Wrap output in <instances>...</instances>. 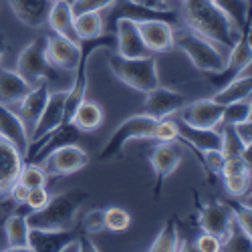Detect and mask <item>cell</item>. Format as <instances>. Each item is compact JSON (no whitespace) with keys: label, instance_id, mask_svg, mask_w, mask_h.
Listing matches in <instances>:
<instances>
[{"label":"cell","instance_id":"d6a6232c","mask_svg":"<svg viewBox=\"0 0 252 252\" xmlns=\"http://www.w3.org/2000/svg\"><path fill=\"white\" fill-rule=\"evenodd\" d=\"M18 182L25 184L29 190H32V188H45L49 182V174L43 167H38L34 161H27L18 174Z\"/></svg>","mask_w":252,"mask_h":252},{"label":"cell","instance_id":"9a60e30c","mask_svg":"<svg viewBox=\"0 0 252 252\" xmlns=\"http://www.w3.org/2000/svg\"><path fill=\"white\" fill-rule=\"evenodd\" d=\"M200 228L204 232H210L218 236L220 240L226 238V234L230 232V226H232V212H230L228 204L222 202H210L206 206H200Z\"/></svg>","mask_w":252,"mask_h":252},{"label":"cell","instance_id":"7a4b0ae2","mask_svg":"<svg viewBox=\"0 0 252 252\" xmlns=\"http://www.w3.org/2000/svg\"><path fill=\"white\" fill-rule=\"evenodd\" d=\"M89 200L87 190H69L57 196H51L47 206L27 214V222L31 228H45V230H71L75 226V218L79 208Z\"/></svg>","mask_w":252,"mask_h":252},{"label":"cell","instance_id":"b9f144b4","mask_svg":"<svg viewBox=\"0 0 252 252\" xmlns=\"http://www.w3.org/2000/svg\"><path fill=\"white\" fill-rule=\"evenodd\" d=\"M196 250L198 252H220L222 250V240L214 234H210V232H204L196 240Z\"/></svg>","mask_w":252,"mask_h":252},{"label":"cell","instance_id":"5b68a950","mask_svg":"<svg viewBox=\"0 0 252 252\" xmlns=\"http://www.w3.org/2000/svg\"><path fill=\"white\" fill-rule=\"evenodd\" d=\"M45 43H47V36L34 38L29 47H25L20 51L18 61H16V73L32 87L38 85L40 81H55L57 79V71L47 59Z\"/></svg>","mask_w":252,"mask_h":252},{"label":"cell","instance_id":"7bdbcfd3","mask_svg":"<svg viewBox=\"0 0 252 252\" xmlns=\"http://www.w3.org/2000/svg\"><path fill=\"white\" fill-rule=\"evenodd\" d=\"M202 163L204 167L210 172V174H220V167L224 163V156L220 150H214V152H204L202 154Z\"/></svg>","mask_w":252,"mask_h":252},{"label":"cell","instance_id":"4dcf8cb0","mask_svg":"<svg viewBox=\"0 0 252 252\" xmlns=\"http://www.w3.org/2000/svg\"><path fill=\"white\" fill-rule=\"evenodd\" d=\"M250 117H252V103H250V97H248V99H242V101H236V103L224 105L220 125H236V123L246 121Z\"/></svg>","mask_w":252,"mask_h":252},{"label":"cell","instance_id":"277c9868","mask_svg":"<svg viewBox=\"0 0 252 252\" xmlns=\"http://www.w3.org/2000/svg\"><path fill=\"white\" fill-rule=\"evenodd\" d=\"M107 65L113 75L135 91L148 93L159 85L158 61L154 55L148 57H121L119 53H107Z\"/></svg>","mask_w":252,"mask_h":252},{"label":"cell","instance_id":"e575fe53","mask_svg":"<svg viewBox=\"0 0 252 252\" xmlns=\"http://www.w3.org/2000/svg\"><path fill=\"white\" fill-rule=\"evenodd\" d=\"M230 212H232V220L236 222V226L246 232L248 236H252V210H250V204H236V202H230L228 204Z\"/></svg>","mask_w":252,"mask_h":252},{"label":"cell","instance_id":"8992f818","mask_svg":"<svg viewBox=\"0 0 252 252\" xmlns=\"http://www.w3.org/2000/svg\"><path fill=\"white\" fill-rule=\"evenodd\" d=\"M158 119L150 117L148 113H137L125 119L119 127L113 131V135L109 137V141L105 143V148L99 154V159H111L115 158L125 145L133 139H152L154 137V129H156Z\"/></svg>","mask_w":252,"mask_h":252},{"label":"cell","instance_id":"9c48e42d","mask_svg":"<svg viewBox=\"0 0 252 252\" xmlns=\"http://www.w3.org/2000/svg\"><path fill=\"white\" fill-rule=\"evenodd\" d=\"M45 167H47V174L51 176H69L75 174L79 170H83L87 163H89V156L87 152L79 148L75 143H67V145H61L55 152H51L45 159Z\"/></svg>","mask_w":252,"mask_h":252},{"label":"cell","instance_id":"1f68e13d","mask_svg":"<svg viewBox=\"0 0 252 252\" xmlns=\"http://www.w3.org/2000/svg\"><path fill=\"white\" fill-rule=\"evenodd\" d=\"M103 224H105V230H109V232H125L131 226V216L127 210H123L119 206H111L103 210Z\"/></svg>","mask_w":252,"mask_h":252},{"label":"cell","instance_id":"3957f363","mask_svg":"<svg viewBox=\"0 0 252 252\" xmlns=\"http://www.w3.org/2000/svg\"><path fill=\"white\" fill-rule=\"evenodd\" d=\"M172 40H174V47H178L188 59H190L192 65L198 71H202V73L222 71L224 63H226V55H222V51L212 43V40H208L206 36L198 34L190 27L180 25L178 29H174Z\"/></svg>","mask_w":252,"mask_h":252},{"label":"cell","instance_id":"8fae6325","mask_svg":"<svg viewBox=\"0 0 252 252\" xmlns=\"http://www.w3.org/2000/svg\"><path fill=\"white\" fill-rule=\"evenodd\" d=\"M45 51H47V59L55 69H63V71H75L81 59V43L61 36V34H51L47 36L45 43Z\"/></svg>","mask_w":252,"mask_h":252},{"label":"cell","instance_id":"d4e9b609","mask_svg":"<svg viewBox=\"0 0 252 252\" xmlns=\"http://www.w3.org/2000/svg\"><path fill=\"white\" fill-rule=\"evenodd\" d=\"M250 67L236 79H232L230 83L222 89L216 91V95L212 97L216 103L220 105H228V103H236V101H242V99H248L250 97V91H252V79H250Z\"/></svg>","mask_w":252,"mask_h":252},{"label":"cell","instance_id":"ba28073f","mask_svg":"<svg viewBox=\"0 0 252 252\" xmlns=\"http://www.w3.org/2000/svg\"><path fill=\"white\" fill-rule=\"evenodd\" d=\"M182 159H184V150L178 145V141H159L150 152V163L156 172V196L161 194L163 182L178 170Z\"/></svg>","mask_w":252,"mask_h":252},{"label":"cell","instance_id":"e0dca14e","mask_svg":"<svg viewBox=\"0 0 252 252\" xmlns=\"http://www.w3.org/2000/svg\"><path fill=\"white\" fill-rule=\"evenodd\" d=\"M0 137L10 141L20 154L27 156L31 145L29 131L25 127V123L20 121V117L16 115V111L4 103H0Z\"/></svg>","mask_w":252,"mask_h":252},{"label":"cell","instance_id":"f1b7e54d","mask_svg":"<svg viewBox=\"0 0 252 252\" xmlns=\"http://www.w3.org/2000/svg\"><path fill=\"white\" fill-rule=\"evenodd\" d=\"M214 4L230 16L240 32L250 27V0H214Z\"/></svg>","mask_w":252,"mask_h":252},{"label":"cell","instance_id":"60d3db41","mask_svg":"<svg viewBox=\"0 0 252 252\" xmlns=\"http://www.w3.org/2000/svg\"><path fill=\"white\" fill-rule=\"evenodd\" d=\"M83 230L85 234H97V232H103L105 230V224H103V210H91L87 212V216L83 218Z\"/></svg>","mask_w":252,"mask_h":252},{"label":"cell","instance_id":"484cf974","mask_svg":"<svg viewBox=\"0 0 252 252\" xmlns=\"http://www.w3.org/2000/svg\"><path fill=\"white\" fill-rule=\"evenodd\" d=\"M71 123L81 131V133H87V131H93L97 129L99 125L103 123V107L95 101H89V99H83L79 103V107L75 109L73 117H71Z\"/></svg>","mask_w":252,"mask_h":252},{"label":"cell","instance_id":"ee69618b","mask_svg":"<svg viewBox=\"0 0 252 252\" xmlns=\"http://www.w3.org/2000/svg\"><path fill=\"white\" fill-rule=\"evenodd\" d=\"M234 127V131H236V135L240 137V141L246 145V148H250L252 145V121L250 119H246V121H240V123H236V125H232Z\"/></svg>","mask_w":252,"mask_h":252},{"label":"cell","instance_id":"8d00e7d4","mask_svg":"<svg viewBox=\"0 0 252 252\" xmlns=\"http://www.w3.org/2000/svg\"><path fill=\"white\" fill-rule=\"evenodd\" d=\"M117 0H71V8L73 14H81V12H103L109 10V6H113Z\"/></svg>","mask_w":252,"mask_h":252},{"label":"cell","instance_id":"ac0fdd59","mask_svg":"<svg viewBox=\"0 0 252 252\" xmlns=\"http://www.w3.org/2000/svg\"><path fill=\"white\" fill-rule=\"evenodd\" d=\"M220 127V125H218ZM202 129V127H192L184 121H178V141L182 139L184 143L192 145L198 156H202L204 152H214L222 148V129Z\"/></svg>","mask_w":252,"mask_h":252},{"label":"cell","instance_id":"30bf717a","mask_svg":"<svg viewBox=\"0 0 252 252\" xmlns=\"http://www.w3.org/2000/svg\"><path fill=\"white\" fill-rule=\"evenodd\" d=\"M113 32H115V53H119L121 57H129V59H135V57H148V55H154L150 53V49L145 47L143 38L139 34V29H137V20L133 18H119L115 20V27H113Z\"/></svg>","mask_w":252,"mask_h":252},{"label":"cell","instance_id":"7dc6e473","mask_svg":"<svg viewBox=\"0 0 252 252\" xmlns=\"http://www.w3.org/2000/svg\"><path fill=\"white\" fill-rule=\"evenodd\" d=\"M4 49H6V40H4V36H0V59L4 55Z\"/></svg>","mask_w":252,"mask_h":252},{"label":"cell","instance_id":"44dd1931","mask_svg":"<svg viewBox=\"0 0 252 252\" xmlns=\"http://www.w3.org/2000/svg\"><path fill=\"white\" fill-rule=\"evenodd\" d=\"M53 2L55 0H8L14 16L23 25L32 29H40L47 25Z\"/></svg>","mask_w":252,"mask_h":252},{"label":"cell","instance_id":"74e56055","mask_svg":"<svg viewBox=\"0 0 252 252\" xmlns=\"http://www.w3.org/2000/svg\"><path fill=\"white\" fill-rule=\"evenodd\" d=\"M178 121H172V119H158L156 123V129H154V137L152 139H158V141H178Z\"/></svg>","mask_w":252,"mask_h":252},{"label":"cell","instance_id":"f35d334b","mask_svg":"<svg viewBox=\"0 0 252 252\" xmlns=\"http://www.w3.org/2000/svg\"><path fill=\"white\" fill-rule=\"evenodd\" d=\"M250 172V165L240 158V156H230V158H224V163L220 167V176L226 178V176H236V174H246Z\"/></svg>","mask_w":252,"mask_h":252},{"label":"cell","instance_id":"d6986e66","mask_svg":"<svg viewBox=\"0 0 252 252\" xmlns=\"http://www.w3.org/2000/svg\"><path fill=\"white\" fill-rule=\"evenodd\" d=\"M137 29L150 53H167L174 49V27L165 20H141L137 23Z\"/></svg>","mask_w":252,"mask_h":252},{"label":"cell","instance_id":"4316f807","mask_svg":"<svg viewBox=\"0 0 252 252\" xmlns=\"http://www.w3.org/2000/svg\"><path fill=\"white\" fill-rule=\"evenodd\" d=\"M29 222L25 214H12L8 216V220L4 222V234H6V250H31L29 246Z\"/></svg>","mask_w":252,"mask_h":252},{"label":"cell","instance_id":"4fadbf2b","mask_svg":"<svg viewBox=\"0 0 252 252\" xmlns=\"http://www.w3.org/2000/svg\"><path fill=\"white\" fill-rule=\"evenodd\" d=\"M145 103H143V113H148L154 119H163L167 115H172L180 111L186 105V95L174 89L165 87H154L152 91L145 93Z\"/></svg>","mask_w":252,"mask_h":252},{"label":"cell","instance_id":"bcb514c9","mask_svg":"<svg viewBox=\"0 0 252 252\" xmlns=\"http://www.w3.org/2000/svg\"><path fill=\"white\" fill-rule=\"evenodd\" d=\"M133 4L139 6H148V8H156V10H172V6L167 4V0H129Z\"/></svg>","mask_w":252,"mask_h":252},{"label":"cell","instance_id":"2e32d148","mask_svg":"<svg viewBox=\"0 0 252 252\" xmlns=\"http://www.w3.org/2000/svg\"><path fill=\"white\" fill-rule=\"evenodd\" d=\"M65 99H67V91H57V93H49V101L45 105L43 115L38 117L34 129L31 133V139L36 141L43 135L51 133L53 129H57L61 123H65Z\"/></svg>","mask_w":252,"mask_h":252},{"label":"cell","instance_id":"83f0119b","mask_svg":"<svg viewBox=\"0 0 252 252\" xmlns=\"http://www.w3.org/2000/svg\"><path fill=\"white\" fill-rule=\"evenodd\" d=\"M182 242H180V234H178V222L174 218L165 220L161 232L156 236V240L150 246V252H174V250H182Z\"/></svg>","mask_w":252,"mask_h":252},{"label":"cell","instance_id":"7c38bea8","mask_svg":"<svg viewBox=\"0 0 252 252\" xmlns=\"http://www.w3.org/2000/svg\"><path fill=\"white\" fill-rule=\"evenodd\" d=\"M224 105L216 103L214 99H198L190 105H184L180 121L202 129H214L220 125Z\"/></svg>","mask_w":252,"mask_h":252},{"label":"cell","instance_id":"836d02e7","mask_svg":"<svg viewBox=\"0 0 252 252\" xmlns=\"http://www.w3.org/2000/svg\"><path fill=\"white\" fill-rule=\"evenodd\" d=\"M220 129H222V148H220L222 156H224V158L240 156V154L244 152L246 145L240 141V137L236 135L234 127H232V125H222Z\"/></svg>","mask_w":252,"mask_h":252},{"label":"cell","instance_id":"ffe728a7","mask_svg":"<svg viewBox=\"0 0 252 252\" xmlns=\"http://www.w3.org/2000/svg\"><path fill=\"white\" fill-rule=\"evenodd\" d=\"M25 165V156L14 145L0 137V196H6L12 184L18 180V174Z\"/></svg>","mask_w":252,"mask_h":252},{"label":"cell","instance_id":"52a82bcc","mask_svg":"<svg viewBox=\"0 0 252 252\" xmlns=\"http://www.w3.org/2000/svg\"><path fill=\"white\" fill-rule=\"evenodd\" d=\"M248 34H250V27L240 32V36L234 43V47L230 49L222 71H218V73H206V79L210 81V85H212L214 89H222L226 83H230L232 79L240 77L250 67V55H252V51H250V36Z\"/></svg>","mask_w":252,"mask_h":252},{"label":"cell","instance_id":"6da1fadb","mask_svg":"<svg viewBox=\"0 0 252 252\" xmlns=\"http://www.w3.org/2000/svg\"><path fill=\"white\" fill-rule=\"evenodd\" d=\"M182 10L186 27L228 51L240 36L236 25L220 6L214 4V0H182Z\"/></svg>","mask_w":252,"mask_h":252},{"label":"cell","instance_id":"603a6c76","mask_svg":"<svg viewBox=\"0 0 252 252\" xmlns=\"http://www.w3.org/2000/svg\"><path fill=\"white\" fill-rule=\"evenodd\" d=\"M47 25L53 29L55 34L67 36L75 40V43H81L75 31V14L71 8V0H55L49 12V18H47Z\"/></svg>","mask_w":252,"mask_h":252},{"label":"cell","instance_id":"f6af8a7d","mask_svg":"<svg viewBox=\"0 0 252 252\" xmlns=\"http://www.w3.org/2000/svg\"><path fill=\"white\" fill-rule=\"evenodd\" d=\"M27 194H29V188H27L25 184H20L18 180L12 184V188L8 190V196H10V200H12L14 204H18V206H25Z\"/></svg>","mask_w":252,"mask_h":252},{"label":"cell","instance_id":"f546056e","mask_svg":"<svg viewBox=\"0 0 252 252\" xmlns=\"http://www.w3.org/2000/svg\"><path fill=\"white\" fill-rule=\"evenodd\" d=\"M75 31L79 40H91L103 34V18L101 12H81L75 14Z\"/></svg>","mask_w":252,"mask_h":252},{"label":"cell","instance_id":"ab89813d","mask_svg":"<svg viewBox=\"0 0 252 252\" xmlns=\"http://www.w3.org/2000/svg\"><path fill=\"white\" fill-rule=\"evenodd\" d=\"M49 198H51V194L47 190V186L45 188H32V190H29V194H27L25 206L29 208V212H36V210L47 206Z\"/></svg>","mask_w":252,"mask_h":252},{"label":"cell","instance_id":"d590c367","mask_svg":"<svg viewBox=\"0 0 252 252\" xmlns=\"http://www.w3.org/2000/svg\"><path fill=\"white\" fill-rule=\"evenodd\" d=\"M224 188L230 196L234 198H240L248 192L250 188V172L246 174H236V176H226L224 178Z\"/></svg>","mask_w":252,"mask_h":252},{"label":"cell","instance_id":"7402d4cb","mask_svg":"<svg viewBox=\"0 0 252 252\" xmlns=\"http://www.w3.org/2000/svg\"><path fill=\"white\" fill-rule=\"evenodd\" d=\"M77 234L71 230H45L31 228L29 230V246L32 252H63L65 244L73 240Z\"/></svg>","mask_w":252,"mask_h":252},{"label":"cell","instance_id":"5bb4252c","mask_svg":"<svg viewBox=\"0 0 252 252\" xmlns=\"http://www.w3.org/2000/svg\"><path fill=\"white\" fill-rule=\"evenodd\" d=\"M49 93H51L49 81H40L38 85H34V87L27 93V97L16 105V107H18L16 115L20 117V121L25 123V127H27V131H29V137H31V133H32V129H34L38 117L43 115V111H45V105H47V101H49Z\"/></svg>","mask_w":252,"mask_h":252},{"label":"cell","instance_id":"cb8c5ba5","mask_svg":"<svg viewBox=\"0 0 252 252\" xmlns=\"http://www.w3.org/2000/svg\"><path fill=\"white\" fill-rule=\"evenodd\" d=\"M32 89V85L20 77L16 71L0 69V103L14 107L27 97V93Z\"/></svg>","mask_w":252,"mask_h":252}]
</instances>
